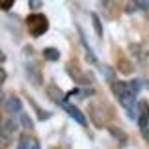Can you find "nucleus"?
I'll return each mask as SVG.
<instances>
[{
    "label": "nucleus",
    "instance_id": "obj_1",
    "mask_svg": "<svg viewBox=\"0 0 149 149\" xmlns=\"http://www.w3.org/2000/svg\"><path fill=\"white\" fill-rule=\"evenodd\" d=\"M28 26H30V32L34 36H41L49 28V22H47V19L43 15H32L28 19Z\"/></svg>",
    "mask_w": 149,
    "mask_h": 149
},
{
    "label": "nucleus",
    "instance_id": "obj_2",
    "mask_svg": "<svg viewBox=\"0 0 149 149\" xmlns=\"http://www.w3.org/2000/svg\"><path fill=\"white\" fill-rule=\"evenodd\" d=\"M62 106H63V110L67 112V114L71 116V118H73L74 121H77V123H80V125H86V123H88V121H86V118H84V114H82V112L78 110V108H77L74 104H69V102H63Z\"/></svg>",
    "mask_w": 149,
    "mask_h": 149
},
{
    "label": "nucleus",
    "instance_id": "obj_3",
    "mask_svg": "<svg viewBox=\"0 0 149 149\" xmlns=\"http://www.w3.org/2000/svg\"><path fill=\"white\" fill-rule=\"evenodd\" d=\"M22 108V102L19 97H9V99L6 101V110L9 112V114H19Z\"/></svg>",
    "mask_w": 149,
    "mask_h": 149
},
{
    "label": "nucleus",
    "instance_id": "obj_4",
    "mask_svg": "<svg viewBox=\"0 0 149 149\" xmlns=\"http://www.w3.org/2000/svg\"><path fill=\"white\" fill-rule=\"evenodd\" d=\"M119 102H121V104H123V106H125V108H127V110H129V108H130V106H132V104H134V93H132V91H125V93H123V95H121V97H119Z\"/></svg>",
    "mask_w": 149,
    "mask_h": 149
},
{
    "label": "nucleus",
    "instance_id": "obj_5",
    "mask_svg": "<svg viewBox=\"0 0 149 149\" xmlns=\"http://www.w3.org/2000/svg\"><path fill=\"white\" fill-rule=\"evenodd\" d=\"M15 129H17V123H15L13 119H9V121H6V123L2 125V134H4L6 138H9L13 132H15Z\"/></svg>",
    "mask_w": 149,
    "mask_h": 149
},
{
    "label": "nucleus",
    "instance_id": "obj_6",
    "mask_svg": "<svg viewBox=\"0 0 149 149\" xmlns=\"http://www.w3.org/2000/svg\"><path fill=\"white\" fill-rule=\"evenodd\" d=\"M112 90H114V93L118 97H121L125 91H129V84L127 82H121V80L119 82H112Z\"/></svg>",
    "mask_w": 149,
    "mask_h": 149
},
{
    "label": "nucleus",
    "instance_id": "obj_7",
    "mask_svg": "<svg viewBox=\"0 0 149 149\" xmlns=\"http://www.w3.org/2000/svg\"><path fill=\"white\" fill-rule=\"evenodd\" d=\"M43 56L49 62H58L60 60V50H56V49H45L43 50Z\"/></svg>",
    "mask_w": 149,
    "mask_h": 149
},
{
    "label": "nucleus",
    "instance_id": "obj_8",
    "mask_svg": "<svg viewBox=\"0 0 149 149\" xmlns=\"http://www.w3.org/2000/svg\"><path fill=\"white\" fill-rule=\"evenodd\" d=\"M21 125H22V127H24L26 130H30L32 127H34V123H32L30 116H26V114H21Z\"/></svg>",
    "mask_w": 149,
    "mask_h": 149
},
{
    "label": "nucleus",
    "instance_id": "obj_9",
    "mask_svg": "<svg viewBox=\"0 0 149 149\" xmlns=\"http://www.w3.org/2000/svg\"><path fill=\"white\" fill-rule=\"evenodd\" d=\"M91 22H93V26H95V32H97V36H102V24H101L99 17H97L95 13L91 15Z\"/></svg>",
    "mask_w": 149,
    "mask_h": 149
},
{
    "label": "nucleus",
    "instance_id": "obj_10",
    "mask_svg": "<svg viewBox=\"0 0 149 149\" xmlns=\"http://www.w3.org/2000/svg\"><path fill=\"white\" fill-rule=\"evenodd\" d=\"M102 71H104V78L108 82H116V74H114V69L112 67H102Z\"/></svg>",
    "mask_w": 149,
    "mask_h": 149
},
{
    "label": "nucleus",
    "instance_id": "obj_11",
    "mask_svg": "<svg viewBox=\"0 0 149 149\" xmlns=\"http://www.w3.org/2000/svg\"><path fill=\"white\" fill-rule=\"evenodd\" d=\"M30 146H32V142H30L28 138H21V140H19L17 149H30Z\"/></svg>",
    "mask_w": 149,
    "mask_h": 149
},
{
    "label": "nucleus",
    "instance_id": "obj_12",
    "mask_svg": "<svg viewBox=\"0 0 149 149\" xmlns=\"http://www.w3.org/2000/svg\"><path fill=\"white\" fill-rule=\"evenodd\" d=\"M140 86H142V84H140L138 80H132L129 84V88H132V90H129V91H132V93H138L140 91Z\"/></svg>",
    "mask_w": 149,
    "mask_h": 149
},
{
    "label": "nucleus",
    "instance_id": "obj_13",
    "mask_svg": "<svg viewBox=\"0 0 149 149\" xmlns=\"http://www.w3.org/2000/svg\"><path fill=\"white\" fill-rule=\"evenodd\" d=\"M134 2H136L138 8H143V9L149 8V0H134Z\"/></svg>",
    "mask_w": 149,
    "mask_h": 149
},
{
    "label": "nucleus",
    "instance_id": "obj_14",
    "mask_svg": "<svg viewBox=\"0 0 149 149\" xmlns=\"http://www.w3.org/2000/svg\"><path fill=\"white\" fill-rule=\"evenodd\" d=\"M108 130H110V132H114L116 138H121V136H123V132H121L119 129H116V127H108Z\"/></svg>",
    "mask_w": 149,
    "mask_h": 149
},
{
    "label": "nucleus",
    "instance_id": "obj_15",
    "mask_svg": "<svg viewBox=\"0 0 149 149\" xmlns=\"http://www.w3.org/2000/svg\"><path fill=\"white\" fill-rule=\"evenodd\" d=\"M30 8H32V9L41 8V0H30Z\"/></svg>",
    "mask_w": 149,
    "mask_h": 149
},
{
    "label": "nucleus",
    "instance_id": "obj_16",
    "mask_svg": "<svg viewBox=\"0 0 149 149\" xmlns=\"http://www.w3.org/2000/svg\"><path fill=\"white\" fill-rule=\"evenodd\" d=\"M6 78H8V73L4 71V69H0V84H4V82H6Z\"/></svg>",
    "mask_w": 149,
    "mask_h": 149
},
{
    "label": "nucleus",
    "instance_id": "obj_17",
    "mask_svg": "<svg viewBox=\"0 0 149 149\" xmlns=\"http://www.w3.org/2000/svg\"><path fill=\"white\" fill-rule=\"evenodd\" d=\"M142 118H146L149 121V104H146V108H143V112H142Z\"/></svg>",
    "mask_w": 149,
    "mask_h": 149
},
{
    "label": "nucleus",
    "instance_id": "obj_18",
    "mask_svg": "<svg viewBox=\"0 0 149 149\" xmlns=\"http://www.w3.org/2000/svg\"><path fill=\"white\" fill-rule=\"evenodd\" d=\"M136 8H138V6H136V2H132V4H130V6L127 8V11H134Z\"/></svg>",
    "mask_w": 149,
    "mask_h": 149
},
{
    "label": "nucleus",
    "instance_id": "obj_19",
    "mask_svg": "<svg viewBox=\"0 0 149 149\" xmlns=\"http://www.w3.org/2000/svg\"><path fill=\"white\" fill-rule=\"evenodd\" d=\"M30 149H41V147H39V143H37V142H32V146H30Z\"/></svg>",
    "mask_w": 149,
    "mask_h": 149
},
{
    "label": "nucleus",
    "instance_id": "obj_20",
    "mask_svg": "<svg viewBox=\"0 0 149 149\" xmlns=\"http://www.w3.org/2000/svg\"><path fill=\"white\" fill-rule=\"evenodd\" d=\"M143 138H146L147 142H149V130H147V129H143Z\"/></svg>",
    "mask_w": 149,
    "mask_h": 149
},
{
    "label": "nucleus",
    "instance_id": "obj_21",
    "mask_svg": "<svg viewBox=\"0 0 149 149\" xmlns=\"http://www.w3.org/2000/svg\"><path fill=\"white\" fill-rule=\"evenodd\" d=\"M4 60H6V56H4L2 52H0V62H4Z\"/></svg>",
    "mask_w": 149,
    "mask_h": 149
},
{
    "label": "nucleus",
    "instance_id": "obj_22",
    "mask_svg": "<svg viewBox=\"0 0 149 149\" xmlns=\"http://www.w3.org/2000/svg\"><path fill=\"white\" fill-rule=\"evenodd\" d=\"M0 101H2V90H0Z\"/></svg>",
    "mask_w": 149,
    "mask_h": 149
},
{
    "label": "nucleus",
    "instance_id": "obj_23",
    "mask_svg": "<svg viewBox=\"0 0 149 149\" xmlns=\"http://www.w3.org/2000/svg\"><path fill=\"white\" fill-rule=\"evenodd\" d=\"M0 127H2V118H0Z\"/></svg>",
    "mask_w": 149,
    "mask_h": 149
},
{
    "label": "nucleus",
    "instance_id": "obj_24",
    "mask_svg": "<svg viewBox=\"0 0 149 149\" xmlns=\"http://www.w3.org/2000/svg\"><path fill=\"white\" fill-rule=\"evenodd\" d=\"M0 149H2V140H0Z\"/></svg>",
    "mask_w": 149,
    "mask_h": 149
}]
</instances>
